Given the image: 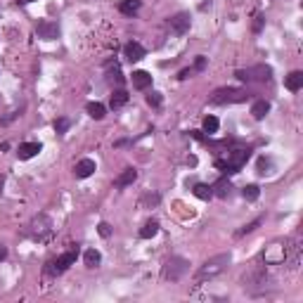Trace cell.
Returning a JSON list of instances; mask_svg holds the SVG:
<instances>
[{"label": "cell", "mask_w": 303, "mask_h": 303, "mask_svg": "<svg viewBox=\"0 0 303 303\" xmlns=\"http://www.w3.org/2000/svg\"><path fill=\"white\" fill-rule=\"evenodd\" d=\"M296 249H298V247H294L291 241L277 239V241H270V244L265 247L261 258H263L265 265H282V263H287V261L291 265H296Z\"/></svg>", "instance_id": "6da1fadb"}, {"label": "cell", "mask_w": 303, "mask_h": 303, "mask_svg": "<svg viewBox=\"0 0 303 303\" xmlns=\"http://www.w3.org/2000/svg\"><path fill=\"white\" fill-rule=\"evenodd\" d=\"M230 261H232V256H230V254H218V256L209 258V261H204V263L199 265L197 275H195V282H197V284H202V282H206V280H213V277H218V275H220V272H223L227 265H230Z\"/></svg>", "instance_id": "7a4b0ae2"}, {"label": "cell", "mask_w": 303, "mask_h": 303, "mask_svg": "<svg viewBox=\"0 0 303 303\" xmlns=\"http://www.w3.org/2000/svg\"><path fill=\"white\" fill-rule=\"evenodd\" d=\"M251 152L247 147H237L232 152H227L225 159H216V168H220L223 173H237L244 166V163L249 161Z\"/></svg>", "instance_id": "3957f363"}, {"label": "cell", "mask_w": 303, "mask_h": 303, "mask_svg": "<svg viewBox=\"0 0 303 303\" xmlns=\"http://www.w3.org/2000/svg\"><path fill=\"white\" fill-rule=\"evenodd\" d=\"M187 270H190V261L183 256H171L166 263H163L161 268V277L166 282H178L183 280L187 275Z\"/></svg>", "instance_id": "277c9868"}, {"label": "cell", "mask_w": 303, "mask_h": 303, "mask_svg": "<svg viewBox=\"0 0 303 303\" xmlns=\"http://www.w3.org/2000/svg\"><path fill=\"white\" fill-rule=\"evenodd\" d=\"M76 258H78V247H74V249H69L67 254H62V256L50 258L45 263V268H43V272H45L47 277H57V275H62L69 265L76 263Z\"/></svg>", "instance_id": "5b68a950"}, {"label": "cell", "mask_w": 303, "mask_h": 303, "mask_svg": "<svg viewBox=\"0 0 303 303\" xmlns=\"http://www.w3.org/2000/svg\"><path fill=\"white\" fill-rule=\"evenodd\" d=\"M249 93L241 90V88H220L211 95V104H234V102H247Z\"/></svg>", "instance_id": "8992f818"}, {"label": "cell", "mask_w": 303, "mask_h": 303, "mask_svg": "<svg viewBox=\"0 0 303 303\" xmlns=\"http://www.w3.org/2000/svg\"><path fill=\"white\" fill-rule=\"evenodd\" d=\"M270 74L272 69L268 64H256V67H249V69H239L234 76L244 81V83H249V81H270Z\"/></svg>", "instance_id": "52a82bcc"}, {"label": "cell", "mask_w": 303, "mask_h": 303, "mask_svg": "<svg viewBox=\"0 0 303 303\" xmlns=\"http://www.w3.org/2000/svg\"><path fill=\"white\" fill-rule=\"evenodd\" d=\"M29 227H31V237L36 241H47L50 237H52V220H50L47 216L33 218V223Z\"/></svg>", "instance_id": "ba28073f"}, {"label": "cell", "mask_w": 303, "mask_h": 303, "mask_svg": "<svg viewBox=\"0 0 303 303\" xmlns=\"http://www.w3.org/2000/svg\"><path fill=\"white\" fill-rule=\"evenodd\" d=\"M268 275L263 270H251L247 277H244V289H249L251 294H261L268 289Z\"/></svg>", "instance_id": "9c48e42d"}, {"label": "cell", "mask_w": 303, "mask_h": 303, "mask_svg": "<svg viewBox=\"0 0 303 303\" xmlns=\"http://www.w3.org/2000/svg\"><path fill=\"white\" fill-rule=\"evenodd\" d=\"M190 12H178V15H173L171 19H168V29H171V33H175V36H185L187 31H190Z\"/></svg>", "instance_id": "30bf717a"}, {"label": "cell", "mask_w": 303, "mask_h": 303, "mask_svg": "<svg viewBox=\"0 0 303 303\" xmlns=\"http://www.w3.org/2000/svg\"><path fill=\"white\" fill-rule=\"evenodd\" d=\"M36 36L43 40H54L59 36V24L50 22V19H43V22L36 24Z\"/></svg>", "instance_id": "8fae6325"}, {"label": "cell", "mask_w": 303, "mask_h": 303, "mask_svg": "<svg viewBox=\"0 0 303 303\" xmlns=\"http://www.w3.org/2000/svg\"><path fill=\"white\" fill-rule=\"evenodd\" d=\"M95 168H97V166H95L93 159H81V161L74 166V175H76V178H81V180L90 178V175L95 173Z\"/></svg>", "instance_id": "7c38bea8"}, {"label": "cell", "mask_w": 303, "mask_h": 303, "mask_svg": "<svg viewBox=\"0 0 303 303\" xmlns=\"http://www.w3.org/2000/svg\"><path fill=\"white\" fill-rule=\"evenodd\" d=\"M124 57L131 64L133 62H140L142 57H145V47H142L140 43H135V40H133V43H128V45L124 47Z\"/></svg>", "instance_id": "4fadbf2b"}, {"label": "cell", "mask_w": 303, "mask_h": 303, "mask_svg": "<svg viewBox=\"0 0 303 303\" xmlns=\"http://www.w3.org/2000/svg\"><path fill=\"white\" fill-rule=\"evenodd\" d=\"M38 152H40L38 142H24V145H19V149H17V156H19L22 161H29V159H33Z\"/></svg>", "instance_id": "5bb4252c"}, {"label": "cell", "mask_w": 303, "mask_h": 303, "mask_svg": "<svg viewBox=\"0 0 303 303\" xmlns=\"http://www.w3.org/2000/svg\"><path fill=\"white\" fill-rule=\"evenodd\" d=\"M232 183H230V180L227 178H220L216 183V185H213V197H218V199H227V197H232Z\"/></svg>", "instance_id": "9a60e30c"}, {"label": "cell", "mask_w": 303, "mask_h": 303, "mask_svg": "<svg viewBox=\"0 0 303 303\" xmlns=\"http://www.w3.org/2000/svg\"><path fill=\"white\" fill-rule=\"evenodd\" d=\"M149 86H152V76L147 71H133V88L135 90H147Z\"/></svg>", "instance_id": "2e32d148"}, {"label": "cell", "mask_w": 303, "mask_h": 303, "mask_svg": "<svg viewBox=\"0 0 303 303\" xmlns=\"http://www.w3.org/2000/svg\"><path fill=\"white\" fill-rule=\"evenodd\" d=\"M135 178H138V171H135V168H126V171L121 173L116 180H114V187H116V190H124V187L133 185Z\"/></svg>", "instance_id": "e0dca14e"}, {"label": "cell", "mask_w": 303, "mask_h": 303, "mask_svg": "<svg viewBox=\"0 0 303 303\" xmlns=\"http://www.w3.org/2000/svg\"><path fill=\"white\" fill-rule=\"evenodd\" d=\"M284 86H287V90H291V93H298L303 88V71H291V74L284 78Z\"/></svg>", "instance_id": "ac0fdd59"}, {"label": "cell", "mask_w": 303, "mask_h": 303, "mask_svg": "<svg viewBox=\"0 0 303 303\" xmlns=\"http://www.w3.org/2000/svg\"><path fill=\"white\" fill-rule=\"evenodd\" d=\"M268 111H270V102L268 100H256L254 102V107H251V116L256 118V121H261V118H265Z\"/></svg>", "instance_id": "d6986e66"}, {"label": "cell", "mask_w": 303, "mask_h": 303, "mask_svg": "<svg viewBox=\"0 0 303 303\" xmlns=\"http://www.w3.org/2000/svg\"><path fill=\"white\" fill-rule=\"evenodd\" d=\"M126 104H128V93H126V90H121V88H118V90H114L111 100H109V107L116 111V109L126 107Z\"/></svg>", "instance_id": "ffe728a7"}, {"label": "cell", "mask_w": 303, "mask_h": 303, "mask_svg": "<svg viewBox=\"0 0 303 303\" xmlns=\"http://www.w3.org/2000/svg\"><path fill=\"white\" fill-rule=\"evenodd\" d=\"M107 81L109 83H116V86L124 83V76H121V69H118L116 62H107Z\"/></svg>", "instance_id": "44dd1931"}, {"label": "cell", "mask_w": 303, "mask_h": 303, "mask_svg": "<svg viewBox=\"0 0 303 303\" xmlns=\"http://www.w3.org/2000/svg\"><path fill=\"white\" fill-rule=\"evenodd\" d=\"M156 232H159V220H156V218L147 220V223L140 227V237H142V239H152Z\"/></svg>", "instance_id": "7402d4cb"}, {"label": "cell", "mask_w": 303, "mask_h": 303, "mask_svg": "<svg viewBox=\"0 0 303 303\" xmlns=\"http://www.w3.org/2000/svg\"><path fill=\"white\" fill-rule=\"evenodd\" d=\"M83 263H86V268H97L102 263V254L97 249H88L83 254Z\"/></svg>", "instance_id": "603a6c76"}, {"label": "cell", "mask_w": 303, "mask_h": 303, "mask_svg": "<svg viewBox=\"0 0 303 303\" xmlns=\"http://www.w3.org/2000/svg\"><path fill=\"white\" fill-rule=\"evenodd\" d=\"M192 192H195V197H197V199H204V202H209L211 197H213V187H211V185H206V183H197V185H195V190H192Z\"/></svg>", "instance_id": "cb8c5ba5"}, {"label": "cell", "mask_w": 303, "mask_h": 303, "mask_svg": "<svg viewBox=\"0 0 303 303\" xmlns=\"http://www.w3.org/2000/svg\"><path fill=\"white\" fill-rule=\"evenodd\" d=\"M118 10H121V15H126V17L138 15V10H140V0H124V3L118 5Z\"/></svg>", "instance_id": "d4e9b609"}, {"label": "cell", "mask_w": 303, "mask_h": 303, "mask_svg": "<svg viewBox=\"0 0 303 303\" xmlns=\"http://www.w3.org/2000/svg\"><path fill=\"white\" fill-rule=\"evenodd\" d=\"M86 111H88V116L90 118H104V114H107V109H104V104H100V102H90L86 107Z\"/></svg>", "instance_id": "484cf974"}, {"label": "cell", "mask_w": 303, "mask_h": 303, "mask_svg": "<svg viewBox=\"0 0 303 303\" xmlns=\"http://www.w3.org/2000/svg\"><path fill=\"white\" fill-rule=\"evenodd\" d=\"M241 197H244L247 202H256L258 197H261V190H258V185H247L241 190Z\"/></svg>", "instance_id": "4316f807"}, {"label": "cell", "mask_w": 303, "mask_h": 303, "mask_svg": "<svg viewBox=\"0 0 303 303\" xmlns=\"http://www.w3.org/2000/svg\"><path fill=\"white\" fill-rule=\"evenodd\" d=\"M218 128H220V124H218L216 116H206V118H204V133L213 135V133H218Z\"/></svg>", "instance_id": "83f0119b"}, {"label": "cell", "mask_w": 303, "mask_h": 303, "mask_svg": "<svg viewBox=\"0 0 303 303\" xmlns=\"http://www.w3.org/2000/svg\"><path fill=\"white\" fill-rule=\"evenodd\" d=\"M159 199H161L159 195H152V192H147V195L140 199V206H142V209H152V206H156V204H159Z\"/></svg>", "instance_id": "f1b7e54d"}, {"label": "cell", "mask_w": 303, "mask_h": 303, "mask_svg": "<svg viewBox=\"0 0 303 303\" xmlns=\"http://www.w3.org/2000/svg\"><path fill=\"white\" fill-rule=\"evenodd\" d=\"M69 126H71V121L67 116L57 118V121H54V133H57V135H64V133L69 131Z\"/></svg>", "instance_id": "f546056e"}, {"label": "cell", "mask_w": 303, "mask_h": 303, "mask_svg": "<svg viewBox=\"0 0 303 303\" xmlns=\"http://www.w3.org/2000/svg\"><path fill=\"white\" fill-rule=\"evenodd\" d=\"M270 168H272V159H265V156H261V159H258V175L270 173Z\"/></svg>", "instance_id": "4dcf8cb0"}, {"label": "cell", "mask_w": 303, "mask_h": 303, "mask_svg": "<svg viewBox=\"0 0 303 303\" xmlns=\"http://www.w3.org/2000/svg\"><path fill=\"white\" fill-rule=\"evenodd\" d=\"M161 102H163L161 93H149V95H147V104H149V107L159 109V107H161Z\"/></svg>", "instance_id": "1f68e13d"}, {"label": "cell", "mask_w": 303, "mask_h": 303, "mask_svg": "<svg viewBox=\"0 0 303 303\" xmlns=\"http://www.w3.org/2000/svg\"><path fill=\"white\" fill-rule=\"evenodd\" d=\"M261 223H263V218H256V220H251L249 225H244L239 230V234H249V232H254V230H256L258 225H261Z\"/></svg>", "instance_id": "d6a6232c"}, {"label": "cell", "mask_w": 303, "mask_h": 303, "mask_svg": "<svg viewBox=\"0 0 303 303\" xmlns=\"http://www.w3.org/2000/svg\"><path fill=\"white\" fill-rule=\"evenodd\" d=\"M97 232H100V237L107 239V237H111V225H109V223H100V225H97Z\"/></svg>", "instance_id": "836d02e7"}, {"label": "cell", "mask_w": 303, "mask_h": 303, "mask_svg": "<svg viewBox=\"0 0 303 303\" xmlns=\"http://www.w3.org/2000/svg\"><path fill=\"white\" fill-rule=\"evenodd\" d=\"M263 22H265V19H263V15H256V22H254V31H261V29H263Z\"/></svg>", "instance_id": "e575fe53"}, {"label": "cell", "mask_w": 303, "mask_h": 303, "mask_svg": "<svg viewBox=\"0 0 303 303\" xmlns=\"http://www.w3.org/2000/svg\"><path fill=\"white\" fill-rule=\"evenodd\" d=\"M204 67H206V57H197V62H195V71H202Z\"/></svg>", "instance_id": "d590c367"}, {"label": "cell", "mask_w": 303, "mask_h": 303, "mask_svg": "<svg viewBox=\"0 0 303 303\" xmlns=\"http://www.w3.org/2000/svg\"><path fill=\"white\" fill-rule=\"evenodd\" d=\"M17 116H19V111H10V114H8V116H5V118H3V124H5V126H8L10 124V121H15V118Z\"/></svg>", "instance_id": "8d00e7d4"}, {"label": "cell", "mask_w": 303, "mask_h": 303, "mask_svg": "<svg viewBox=\"0 0 303 303\" xmlns=\"http://www.w3.org/2000/svg\"><path fill=\"white\" fill-rule=\"evenodd\" d=\"M5 256H8V247L0 244V261H5Z\"/></svg>", "instance_id": "74e56055"}, {"label": "cell", "mask_w": 303, "mask_h": 303, "mask_svg": "<svg viewBox=\"0 0 303 303\" xmlns=\"http://www.w3.org/2000/svg\"><path fill=\"white\" fill-rule=\"evenodd\" d=\"M192 138H197V140H204V135H202V131H192Z\"/></svg>", "instance_id": "f35d334b"}, {"label": "cell", "mask_w": 303, "mask_h": 303, "mask_svg": "<svg viewBox=\"0 0 303 303\" xmlns=\"http://www.w3.org/2000/svg\"><path fill=\"white\" fill-rule=\"evenodd\" d=\"M3 187H5V175H0V195H3Z\"/></svg>", "instance_id": "ab89813d"}, {"label": "cell", "mask_w": 303, "mask_h": 303, "mask_svg": "<svg viewBox=\"0 0 303 303\" xmlns=\"http://www.w3.org/2000/svg\"><path fill=\"white\" fill-rule=\"evenodd\" d=\"M17 3H24V5H26V3H33V0H17Z\"/></svg>", "instance_id": "60d3db41"}]
</instances>
